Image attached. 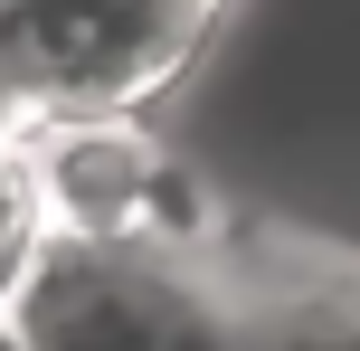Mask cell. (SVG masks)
<instances>
[{
  "instance_id": "obj_1",
  "label": "cell",
  "mask_w": 360,
  "mask_h": 351,
  "mask_svg": "<svg viewBox=\"0 0 360 351\" xmlns=\"http://www.w3.org/2000/svg\"><path fill=\"white\" fill-rule=\"evenodd\" d=\"M10 323L29 351H247L237 285L152 238H38Z\"/></svg>"
},
{
  "instance_id": "obj_2",
  "label": "cell",
  "mask_w": 360,
  "mask_h": 351,
  "mask_svg": "<svg viewBox=\"0 0 360 351\" xmlns=\"http://www.w3.org/2000/svg\"><path fill=\"white\" fill-rule=\"evenodd\" d=\"M218 0H10L0 19V114H124L171 86L209 38Z\"/></svg>"
},
{
  "instance_id": "obj_3",
  "label": "cell",
  "mask_w": 360,
  "mask_h": 351,
  "mask_svg": "<svg viewBox=\"0 0 360 351\" xmlns=\"http://www.w3.org/2000/svg\"><path fill=\"white\" fill-rule=\"evenodd\" d=\"M19 162H29L48 238H143L162 143L133 114H38L19 124Z\"/></svg>"
},
{
  "instance_id": "obj_4",
  "label": "cell",
  "mask_w": 360,
  "mask_h": 351,
  "mask_svg": "<svg viewBox=\"0 0 360 351\" xmlns=\"http://www.w3.org/2000/svg\"><path fill=\"white\" fill-rule=\"evenodd\" d=\"M38 238H48V219H38V190H29V162H19V133H0V304L19 295Z\"/></svg>"
},
{
  "instance_id": "obj_5",
  "label": "cell",
  "mask_w": 360,
  "mask_h": 351,
  "mask_svg": "<svg viewBox=\"0 0 360 351\" xmlns=\"http://www.w3.org/2000/svg\"><path fill=\"white\" fill-rule=\"evenodd\" d=\"M0 351H29V333L10 323V304H0Z\"/></svg>"
}]
</instances>
